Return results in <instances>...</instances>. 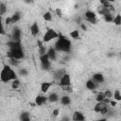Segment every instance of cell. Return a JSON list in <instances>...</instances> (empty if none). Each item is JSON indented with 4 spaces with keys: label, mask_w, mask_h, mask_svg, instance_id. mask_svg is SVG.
I'll return each mask as SVG.
<instances>
[{
    "label": "cell",
    "mask_w": 121,
    "mask_h": 121,
    "mask_svg": "<svg viewBox=\"0 0 121 121\" xmlns=\"http://www.w3.org/2000/svg\"><path fill=\"white\" fill-rule=\"evenodd\" d=\"M17 78V76H16V73L15 71L10 68V66L5 64L0 72V80L4 83H7L10 80H14Z\"/></svg>",
    "instance_id": "1"
},
{
    "label": "cell",
    "mask_w": 121,
    "mask_h": 121,
    "mask_svg": "<svg viewBox=\"0 0 121 121\" xmlns=\"http://www.w3.org/2000/svg\"><path fill=\"white\" fill-rule=\"evenodd\" d=\"M19 86H20V80L18 78L12 80V82H11V88L12 89H17Z\"/></svg>",
    "instance_id": "24"
},
{
    "label": "cell",
    "mask_w": 121,
    "mask_h": 121,
    "mask_svg": "<svg viewBox=\"0 0 121 121\" xmlns=\"http://www.w3.org/2000/svg\"><path fill=\"white\" fill-rule=\"evenodd\" d=\"M72 119H73V121H84L85 116L80 112H75L72 115Z\"/></svg>",
    "instance_id": "6"
},
{
    "label": "cell",
    "mask_w": 121,
    "mask_h": 121,
    "mask_svg": "<svg viewBox=\"0 0 121 121\" xmlns=\"http://www.w3.org/2000/svg\"><path fill=\"white\" fill-rule=\"evenodd\" d=\"M71 49V42L63 36H60L58 41L55 43V50L69 52Z\"/></svg>",
    "instance_id": "2"
},
{
    "label": "cell",
    "mask_w": 121,
    "mask_h": 121,
    "mask_svg": "<svg viewBox=\"0 0 121 121\" xmlns=\"http://www.w3.org/2000/svg\"><path fill=\"white\" fill-rule=\"evenodd\" d=\"M116 26H120L121 25V15L120 14H117L114 18H113V21H112Z\"/></svg>",
    "instance_id": "23"
},
{
    "label": "cell",
    "mask_w": 121,
    "mask_h": 121,
    "mask_svg": "<svg viewBox=\"0 0 121 121\" xmlns=\"http://www.w3.org/2000/svg\"><path fill=\"white\" fill-rule=\"evenodd\" d=\"M46 55H47V57H48L49 60H56V58H57L56 50H55V48H53V47H51V48H49V49H48V51H47Z\"/></svg>",
    "instance_id": "7"
},
{
    "label": "cell",
    "mask_w": 121,
    "mask_h": 121,
    "mask_svg": "<svg viewBox=\"0 0 121 121\" xmlns=\"http://www.w3.org/2000/svg\"><path fill=\"white\" fill-rule=\"evenodd\" d=\"M0 34H5V29L2 24V20H1V16H0Z\"/></svg>",
    "instance_id": "35"
},
{
    "label": "cell",
    "mask_w": 121,
    "mask_h": 121,
    "mask_svg": "<svg viewBox=\"0 0 121 121\" xmlns=\"http://www.w3.org/2000/svg\"><path fill=\"white\" fill-rule=\"evenodd\" d=\"M47 101V97L43 96V95H38L35 98V104L37 106H42L43 104H44Z\"/></svg>",
    "instance_id": "8"
},
{
    "label": "cell",
    "mask_w": 121,
    "mask_h": 121,
    "mask_svg": "<svg viewBox=\"0 0 121 121\" xmlns=\"http://www.w3.org/2000/svg\"><path fill=\"white\" fill-rule=\"evenodd\" d=\"M105 107H108V105L105 104L104 102H97V103L95 105V107H94V111H95V112H100L101 110L104 109Z\"/></svg>",
    "instance_id": "11"
},
{
    "label": "cell",
    "mask_w": 121,
    "mask_h": 121,
    "mask_svg": "<svg viewBox=\"0 0 121 121\" xmlns=\"http://www.w3.org/2000/svg\"><path fill=\"white\" fill-rule=\"evenodd\" d=\"M100 4H101V6L104 7V8H109V7L112 5L111 2L108 1V0H101V1H100Z\"/></svg>",
    "instance_id": "29"
},
{
    "label": "cell",
    "mask_w": 121,
    "mask_h": 121,
    "mask_svg": "<svg viewBox=\"0 0 121 121\" xmlns=\"http://www.w3.org/2000/svg\"><path fill=\"white\" fill-rule=\"evenodd\" d=\"M95 83H101V82H103L104 81V77H103V75L102 74H100V73H96V74H95L94 76H93V79H92Z\"/></svg>",
    "instance_id": "9"
},
{
    "label": "cell",
    "mask_w": 121,
    "mask_h": 121,
    "mask_svg": "<svg viewBox=\"0 0 121 121\" xmlns=\"http://www.w3.org/2000/svg\"><path fill=\"white\" fill-rule=\"evenodd\" d=\"M96 86H97V84L95 83L92 79H89V80H87V82H86V88H87L88 90L93 91V90H95V89L96 88Z\"/></svg>",
    "instance_id": "13"
},
{
    "label": "cell",
    "mask_w": 121,
    "mask_h": 121,
    "mask_svg": "<svg viewBox=\"0 0 121 121\" xmlns=\"http://www.w3.org/2000/svg\"><path fill=\"white\" fill-rule=\"evenodd\" d=\"M43 18L45 20V21H52V14H51V12H49V11H46V12H44L43 13Z\"/></svg>",
    "instance_id": "20"
},
{
    "label": "cell",
    "mask_w": 121,
    "mask_h": 121,
    "mask_svg": "<svg viewBox=\"0 0 121 121\" xmlns=\"http://www.w3.org/2000/svg\"><path fill=\"white\" fill-rule=\"evenodd\" d=\"M20 120L21 121H30V115L28 112H24L21 113L20 115Z\"/></svg>",
    "instance_id": "18"
},
{
    "label": "cell",
    "mask_w": 121,
    "mask_h": 121,
    "mask_svg": "<svg viewBox=\"0 0 121 121\" xmlns=\"http://www.w3.org/2000/svg\"><path fill=\"white\" fill-rule=\"evenodd\" d=\"M103 95H104V96L107 97V98H111V97L112 96V93L110 90H106V91L103 93Z\"/></svg>",
    "instance_id": "31"
},
{
    "label": "cell",
    "mask_w": 121,
    "mask_h": 121,
    "mask_svg": "<svg viewBox=\"0 0 121 121\" xmlns=\"http://www.w3.org/2000/svg\"><path fill=\"white\" fill-rule=\"evenodd\" d=\"M59 113H60L59 109H55V110L53 111V112H52V114H53V116H54V117H57V116L59 115Z\"/></svg>",
    "instance_id": "37"
},
{
    "label": "cell",
    "mask_w": 121,
    "mask_h": 121,
    "mask_svg": "<svg viewBox=\"0 0 121 121\" xmlns=\"http://www.w3.org/2000/svg\"><path fill=\"white\" fill-rule=\"evenodd\" d=\"M60 87L63 86H71V78L68 74H64L61 78L60 79Z\"/></svg>",
    "instance_id": "5"
},
{
    "label": "cell",
    "mask_w": 121,
    "mask_h": 121,
    "mask_svg": "<svg viewBox=\"0 0 121 121\" xmlns=\"http://www.w3.org/2000/svg\"><path fill=\"white\" fill-rule=\"evenodd\" d=\"M85 17H86V20H89V19L96 18V15H95V11H93V10H87L85 12Z\"/></svg>",
    "instance_id": "15"
},
{
    "label": "cell",
    "mask_w": 121,
    "mask_h": 121,
    "mask_svg": "<svg viewBox=\"0 0 121 121\" xmlns=\"http://www.w3.org/2000/svg\"><path fill=\"white\" fill-rule=\"evenodd\" d=\"M88 22H90L91 24H96L97 23V20H96V18H94V19H89V20H87Z\"/></svg>",
    "instance_id": "39"
},
{
    "label": "cell",
    "mask_w": 121,
    "mask_h": 121,
    "mask_svg": "<svg viewBox=\"0 0 121 121\" xmlns=\"http://www.w3.org/2000/svg\"><path fill=\"white\" fill-rule=\"evenodd\" d=\"M51 85H52L51 82H43V83H42V86H41V91H42L43 93L48 92V90H49V88L51 87Z\"/></svg>",
    "instance_id": "14"
},
{
    "label": "cell",
    "mask_w": 121,
    "mask_h": 121,
    "mask_svg": "<svg viewBox=\"0 0 121 121\" xmlns=\"http://www.w3.org/2000/svg\"><path fill=\"white\" fill-rule=\"evenodd\" d=\"M108 112H109V109H108V107H105L104 109H102L101 110V114H106V113H108Z\"/></svg>",
    "instance_id": "38"
},
{
    "label": "cell",
    "mask_w": 121,
    "mask_h": 121,
    "mask_svg": "<svg viewBox=\"0 0 121 121\" xmlns=\"http://www.w3.org/2000/svg\"><path fill=\"white\" fill-rule=\"evenodd\" d=\"M39 31H40V28H39L38 24H37V23H33V24L31 25V26H30V33L32 34V36L38 35Z\"/></svg>",
    "instance_id": "10"
},
{
    "label": "cell",
    "mask_w": 121,
    "mask_h": 121,
    "mask_svg": "<svg viewBox=\"0 0 121 121\" xmlns=\"http://www.w3.org/2000/svg\"><path fill=\"white\" fill-rule=\"evenodd\" d=\"M5 24H6L7 26L10 25V24H11V18H10V17H7V18L5 19Z\"/></svg>",
    "instance_id": "36"
},
{
    "label": "cell",
    "mask_w": 121,
    "mask_h": 121,
    "mask_svg": "<svg viewBox=\"0 0 121 121\" xmlns=\"http://www.w3.org/2000/svg\"><path fill=\"white\" fill-rule=\"evenodd\" d=\"M60 103L62 105H69L71 103V98L68 96V95H63L61 98H60Z\"/></svg>",
    "instance_id": "17"
},
{
    "label": "cell",
    "mask_w": 121,
    "mask_h": 121,
    "mask_svg": "<svg viewBox=\"0 0 121 121\" xmlns=\"http://www.w3.org/2000/svg\"><path fill=\"white\" fill-rule=\"evenodd\" d=\"M39 54H40V56H43V55L46 54V47H45L44 45H43V47L39 48Z\"/></svg>",
    "instance_id": "32"
},
{
    "label": "cell",
    "mask_w": 121,
    "mask_h": 121,
    "mask_svg": "<svg viewBox=\"0 0 121 121\" xmlns=\"http://www.w3.org/2000/svg\"><path fill=\"white\" fill-rule=\"evenodd\" d=\"M110 104H111L112 107H114V106H116V101H114V100H111V101H110Z\"/></svg>",
    "instance_id": "41"
},
{
    "label": "cell",
    "mask_w": 121,
    "mask_h": 121,
    "mask_svg": "<svg viewBox=\"0 0 121 121\" xmlns=\"http://www.w3.org/2000/svg\"><path fill=\"white\" fill-rule=\"evenodd\" d=\"M104 98H105V96H104L103 93H98V95H96V98H95V99H96L97 102H102Z\"/></svg>",
    "instance_id": "30"
},
{
    "label": "cell",
    "mask_w": 121,
    "mask_h": 121,
    "mask_svg": "<svg viewBox=\"0 0 121 121\" xmlns=\"http://www.w3.org/2000/svg\"><path fill=\"white\" fill-rule=\"evenodd\" d=\"M64 70H58L57 72H55V78L57 79H60L61 77L64 75Z\"/></svg>",
    "instance_id": "21"
},
{
    "label": "cell",
    "mask_w": 121,
    "mask_h": 121,
    "mask_svg": "<svg viewBox=\"0 0 121 121\" xmlns=\"http://www.w3.org/2000/svg\"><path fill=\"white\" fill-rule=\"evenodd\" d=\"M10 18H11V24H15V23H17V22L20 20V18H21L20 12H15Z\"/></svg>",
    "instance_id": "19"
},
{
    "label": "cell",
    "mask_w": 121,
    "mask_h": 121,
    "mask_svg": "<svg viewBox=\"0 0 121 121\" xmlns=\"http://www.w3.org/2000/svg\"><path fill=\"white\" fill-rule=\"evenodd\" d=\"M69 120H70V119H69V117H68V116H64V117L62 118V120H61V121H69Z\"/></svg>",
    "instance_id": "43"
},
{
    "label": "cell",
    "mask_w": 121,
    "mask_h": 121,
    "mask_svg": "<svg viewBox=\"0 0 121 121\" xmlns=\"http://www.w3.org/2000/svg\"><path fill=\"white\" fill-rule=\"evenodd\" d=\"M112 95H113V98H114L116 101H120V100H121V95H120V92H119L118 90H116Z\"/></svg>",
    "instance_id": "27"
},
{
    "label": "cell",
    "mask_w": 121,
    "mask_h": 121,
    "mask_svg": "<svg viewBox=\"0 0 121 121\" xmlns=\"http://www.w3.org/2000/svg\"><path fill=\"white\" fill-rule=\"evenodd\" d=\"M7 11V6L5 3H0V16L6 13Z\"/></svg>",
    "instance_id": "25"
},
{
    "label": "cell",
    "mask_w": 121,
    "mask_h": 121,
    "mask_svg": "<svg viewBox=\"0 0 121 121\" xmlns=\"http://www.w3.org/2000/svg\"><path fill=\"white\" fill-rule=\"evenodd\" d=\"M47 100H49L50 102H56V101H58V100H59V95H58V94H56V93H51V94L49 95V96L47 97Z\"/></svg>",
    "instance_id": "16"
},
{
    "label": "cell",
    "mask_w": 121,
    "mask_h": 121,
    "mask_svg": "<svg viewBox=\"0 0 121 121\" xmlns=\"http://www.w3.org/2000/svg\"><path fill=\"white\" fill-rule=\"evenodd\" d=\"M55 13H56V15H57L58 17H61V16H62V11H61V9H60V8H57V9H55Z\"/></svg>",
    "instance_id": "33"
},
{
    "label": "cell",
    "mask_w": 121,
    "mask_h": 121,
    "mask_svg": "<svg viewBox=\"0 0 121 121\" xmlns=\"http://www.w3.org/2000/svg\"><path fill=\"white\" fill-rule=\"evenodd\" d=\"M20 74H21V75H26L27 72H26L25 69H20Z\"/></svg>",
    "instance_id": "40"
},
{
    "label": "cell",
    "mask_w": 121,
    "mask_h": 121,
    "mask_svg": "<svg viewBox=\"0 0 121 121\" xmlns=\"http://www.w3.org/2000/svg\"><path fill=\"white\" fill-rule=\"evenodd\" d=\"M61 88H62L63 91H65V92H67V93H71V92H72L71 86H63V87H61Z\"/></svg>",
    "instance_id": "34"
},
{
    "label": "cell",
    "mask_w": 121,
    "mask_h": 121,
    "mask_svg": "<svg viewBox=\"0 0 121 121\" xmlns=\"http://www.w3.org/2000/svg\"><path fill=\"white\" fill-rule=\"evenodd\" d=\"M20 36H21V31L18 28H16V29L14 28L13 29V32H12V38H13L14 42H19Z\"/></svg>",
    "instance_id": "12"
},
{
    "label": "cell",
    "mask_w": 121,
    "mask_h": 121,
    "mask_svg": "<svg viewBox=\"0 0 121 121\" xmlns=\"http://www.w3.org/2000/svg\"><path fill=\"white\" fill-rule=\"evenodd\" d=\"M97 121H107V120H106V118H101V119H98Z\"/></svg>",
    "instance_id": "44"
},
{
    "label": "cell",
    "mask_w": 121,
    "mask_h": 121,
    "mask_svg": "<svg viewBox=\"0 0 121 121\" xmlns=\"http://www.w3.org/2000/svg\"><path fill=\"white\" fill-rule=\"evenodd\" d=\"M80 26H81V28H82L83 30H87V27H86V26H85L84 24H81V25H80Z\"/></svg>",
    "instance_id": "42"
},
{
    "label": "cell",
    "mask_w": 121,
    "mask_h": 121,
    "mask_svg": "<svg viewBox=\"0 0 121 121\" xmlns=\"http://www.w3.org/2000/svg\"><path fill=\"white\" fill-rule=\"evenodd\" d=\"M70 36L73 39H78L79 38V33H78V30H73V31L70 32Z\"/></svg>",
    "instance_id": "26"
},
{
    "label": "cell",
    "mask_w": 121,
    "mask_h": 121,
    "mask_svg": "<svg viewBox=\"0 0 121 121\" xmlns=\"http://www.w3.org/2000/svg\"><path fill=\"white\" fill-rule=\"evenodd\" d=\"M8 57L10 59H15V60H21L24 58V52L22 49H18V50H10L9 52H8Z\"/></svg>",
    "instance_id": "4"
},
{
    "label": "cell",
    "mask_w": 121,
    "mask_h": 121,
    "mask_svg": "<svg viewBox=\"0 0 121 121\" xmlns=\"http://www.w3.org/2000/svg\"><path fill=\"white\" fill-rule=\"evenodd\" d=\"M59 37V34L52 28H48L45 33L43 34V43H48L51 40H54L56 38Z\"/></svg>",
    "instance_id": "3"
},
{
    "label": "cell",
    "mask_w": 121,
    "mask_h": 121,
    "mask_svg": "<svg viewBox=\"0 0 121 121\" xmlns=\"http://www.w3.org/2000/svg\"><path fill=\"white\" fill-rule=\"evenodd\" d=\"M9 64L10 65H12V66H17L18 64H19V60H15V59H9Z\"/></svg>",
    "instance_id": "28"
},
{
    "label": "cell",
    "mask_w": 121,
    "mask_h": 121,
    "mask_svg": "<svg viewBox=\"0 0 121 121\" xmlns=\"http://www.w3.org/2000/svg\"><path fill=\"white\" fill-rule=\"evenodd\" d=\"M103 16H104V20H105L106 22L111 23V22L113 21V16H112V13H108V14H105V15H103Z\"/></svg>",
    "instance_id": "22"
}]
</instances>
